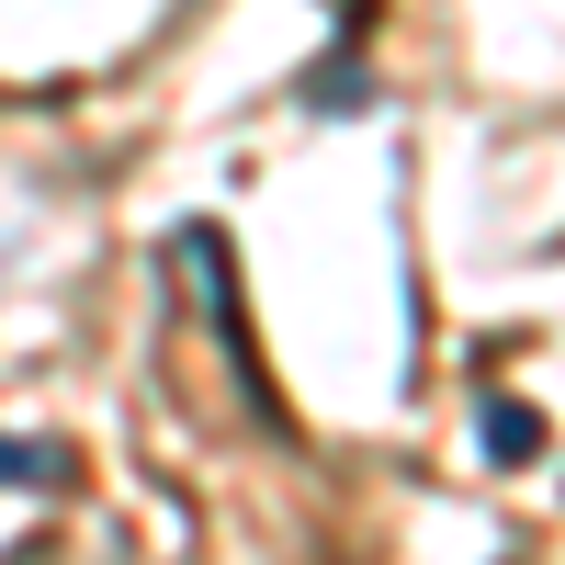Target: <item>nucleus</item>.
I'll list each match as a JSON object with an SVG mask.
<instances>
[{
    "label": "nucleus",
    "mask_w": 565,
    "mask_h": 565,
    "mask_svg": "<svg viewBox=\"0 0 565 565\" xmlns=\"http://www.w3.org/2000/svg\"><path fill=\"white\" fill-rule=\"evenodd\" d=\"M476 418H487V463H532V452H543V418H532L521 396H487Z\"/></svg>",
    "instance_id": "f03ea898"
},
{
    "label": "nucleus",
    "mask_w": 565,
    "mask_h": 565,
    "mask_svg": "<svg viewBox=\"0 0 565 565\" xmlns=\"http://www.w3.org/2000/svg\"><path fill=\"white\" fill-rule=\"evenodd\" d=\"M170 260H181V282L204 295V317H215V340H226V362H238V385H249V407H260V430H282L271 418V396H260V362H249V328H238V260H226V226H181L170 238Z\"/></svg>",
    "instance_id": "f257e3e1"
},
{
    "label": "nucleus",
    "mask_w": 565,
    "mask_h": 565,
    "mask_svg": "<svg viewBox=\"0 0 565 565\" xmlns=\"http://www.w3.org/2000/svg\"><path fill=\"white\" fill-rule=\"evenodd\" d=\"M0 260H12V249H0Z\"/></svg>",
    "instance_id": "20e7f679"
},
{
    "label": "nucleus",
    "mask_w": 565,
    "mask_h": 565,
    "mask_svg": "<svg viewBox=\"0 0 565 565\" xmlns=\"http://www.w3.org/2000/svg\"><path fill=\"white\" fill-rule=\"evenodd\" d=\"M0 487H68V452L57 441H0Z\"/></svg>",
    "instance_id": "7ed1b4c3"
}]
</instances>
